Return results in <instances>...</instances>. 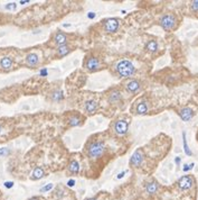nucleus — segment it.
I'll use <instances>...</instances> for the list:
<instances>
[{
	"mask_svg": "<svg viewBox=\"0 0 198 200\" xmlns=\"http://www.w3.org/2000/svg\"><path fill=\"white\" fill-rule=\"evenodd\" d=\"M9 153V151L7 148H0V156H5Z\"/></svg>",
	"mask_w": 198,
	"mask_h": 200,
	"instance_id": "28",
	"label": "nucleus"
},
{
	"mask_svg": "<svg viewBox=\"0 0 198 200\" xmlns=\"http://www.w3.org/2000/svg\"><path fill=\"white\" fill-rule=\"evenodd\" d=\"M175 162H176V164H178V165H179V163H180V158H179V156H178V158H176Z\"/></svg>",
	"mask_w": 198,
	"mask_h": 200,
	"instance_id": "33",
	"label": "nucleus"
},
{
	"mask_svg": "<svg viewBox=\"0 0 198 200\" xmlns=\"http://www.w3.org/2000/svg\"><path fill=\"white\" fill-rule=\"evenodd\" d=\"M105 150H106V147H105V145L102 142H93V143H91V144L88 145V158L91 159L100 158L101 155L104 154Z\"/></svg>",
	"mask_w": 198,
	"mask_h": 200,
	"instance_id": "2",
	"label": "nucleus"
},
{
	"mask_svg": "<svg viewBox=\"0 0 198 200\" xmlns=\"http://www.w3.org/2000/svg\"><path fill=\"white\" fill-rule=\"evenodd\" d=\"M39 62V56L36 53H29L25 59V64L29 68H34L38 64Z\"/></svg>",
	"mask_w": 198,
	"mask_h": 200,
	"instance_id": "12",
	"label": "nucleus"
},
{
	"mask_svg": "<svg viewBox=\"0 0 198 200\" xmlns=\"http://www.w3.org/2000/svg\"><path fill=\"white\" fill-rule=\"evenodd\" d=\"M121 97H122L121 92L119 90H117V89H114V90H112L110 92V95H109V100H110V102H115L118 100H120Z\"/></svg>",
	"mask_w": 198,
	"mask_h": 200,
	"instance_id": "21",
	"label": "nucleus"
},
{
	"mask_svg": "<svg viewBox=\"0 0 198 200\" xmlns=\"http://www.w3.org/2000/svg\"><path fill=\"white\" fill-rule=\"evenodd\" d=\"M88 17H90V18H94V17H95V14H94V13H90Z\"/></svg>",
	"mask_w": 198,
	"mask_h": 200,
	"instance_id": "36",
	"label": "nucleus"
},
{
	"mask_svg": "<svg viewBox=\"0 0 198 200\" xmlns=\"http://www.w3.org/2000/svg\"><path fill=\"white\" fill-rule=\"evenodd\" d=\"M29 200H43L42 198H39V197H33V198H30Z\"/></svg>",
	"mask_w": 198,
	"mask_h": 200,
	"instance_id": "35",
	"label": "nucleus"
},
{
	"mask_svg": "<svg viewBox=\"0 0 198 200\" xmlns=\"http://www.w3.org/2000/svg\"><path fill=\"white\" fill-rule=\"evenodd\" d=\"M53 187H54V186H53L52 183H48V184H46L45 187H43L42 189H40V191H42V192H45V191H49V190H52Z\"/></svg>",
	"mask_w": 198,
	"mask_h": 200,
	"instance_id": "26",
	"label": "nucleus"
},
{
	"mask_svg": "<svg viewBox=\"0 0 198 200\" xmlns=\"http://www.w3.org/2000/svg\"><path fill=\"white\" fill-rule=\"evenodd\" d=\"M67 170L72 174H77L80 172V164L76 160H72L67 167Z\"/></svg>",
	"mask_w": 198,
	"mask_h": 200,
	"instance_id": "18",
	"label": "nucleus"
},
{
	"mask_svg": "<svg viewBox=\"0 0 198 200\" xmlns=\"http://www.w3.org/2000/svg\"><path fill=\"white\" fill-rule=\"evenodd\" d=\"M68 125L69 126H78V125H81V119L78 118L77 116H72L68 118Z\"/></svg>",
	"mask_w": 198,
	"mask_h": 200,
	"instance_id": "23",
	"label": "nucleus"
},
{
	"mask_svg": "<svg viewBox=\"0 0 198 200\" xmlns=\"http://www.w3.org/2000/svg\"><path fill=\"white\" fill-rule=\"evenodd\" d=\"M148 110H149V107H148L147 101L139 102L136 107V114H138V115H146Z\"/></svg>",
	"mask_w": 198,
	"mask_h": 200,
	"instance_id": "17",
	"label": "nucleus"
},
{
	"mask_svg": "<svg viewBox=\"0 0 198 200\" xmlns=\"http://www.w3.org/2000/svg\"><path fill=\"white\" fill-rule=\"evenodd\" d=\"M182 144H184V151L185 153L188 156H192V152L190 151V148L188 146V143H187V138H186V133L185 131H182Z\"/></svg>",
	"mask_w": 198,
	"mask_h": 200,
	"instance_id": "22",
	"label": "nucleus"
},
{
	"mask_svg": "<svg viewBox=\"0 0 198 200\" xmlns=\"http://www.w3.org/2000/svg\"><path fill=\"white\" fill-rule=\"evenodd\" d=\"M159 25L163 27L165 30H172L176 28L177 25V19H176L175 15L172 14H166L163 16L160 17L159 19Z\"/></svg>",
	"mask_w": 198,
	"mask_h": 200,
	"instance_id": "3",
	"label": "nucleus"
},
{
	"mask_svg": "<svg viewBox=\"0 0 198 200\" xmlns=\"http://www.w3.org/2000/svg\"><path fill=\"white\" fill-rule=\"evenodd\" d=\"M13 61L9 56H2L0 59V69L3 71H9L13 69Z\"/></svg>",
	"mask_w": 198,
	"mask_h": 200,
	"instance_id": "11",
	"label": "nucleus"
},
{
	"mask_svg": "<svg viewBox=\"0 0 198 200\" xmlns=\"http://www.w3.org/2000/svg\"><path fill=\"white\" fill-rule=\"evenodd\" d=\"M85 200H96V199H94V198H88V199H85Z\"/></svg>",
	"mask_w": 198,
	"mask_h": 200,
	"instance_id": "37",
	"label": "nucleus"
},
{
	"mask_svg": "<svg viewBox=\"0 0 198 200\" xmlns=\"http://www.w3.org/2000/svg\"><path fill=\"white\" fill-rule=\"evenodd\" d=\"M115 71L121 78H130L132 76L134 71H136V68L133 65V63L129 60H122V61H119L115 65Z\"/></svg>",
	"mask_w": 198,
	"mask_h": 200,
	"instance_id": "1",
	"label": "nucleus"
},
{
	"mask_svg": "<svg viewBox=\"0 0 198 200\" xmlns=\"http://www.w3.org/2000/svg\"><path fill=\"white\" fill-rule=\"evenodd\" d=\"M1 129H2V128H1V125H0V133H1Z\"/></svg>",
	"mask_w": 198,
	"mask_h": 200,
	"instance_id": "38",
	"label": "nucleus"
},
{
	"mask_svg": "<svg viewBox=\"0 0 198 200\" xmlns=\"http://www.w3.org/2000/svg\"><path fill=\"white\" fill-rule=\"evenodd\" d=\"M119 28V20L115 19V18H111V19H107L105 20V23H104V30H105V33H109V34H112V33H115Z\"/></svg>",
	"mask_w": 198,
	"mask_h": 200,
	"instance_id": "6",
	"label": "nucleus"
},
{
	"mask_svg": "<svg viewBox=\"0 0 198 200\" xmlns=\"http://www.w3.org/2000/svg\"><path fill=\"white\" fill-rule=\"evenodd\" d=\"M74 184H75V180H73V179H72V180H69V181L67 182V186H68V187H73Z\"/></svg>",
	"mask_w": 198,
	"mask_h": 200,
	"instance_id": "30",
	"label": "nucleus"
},
{
	"mask_svg": "<svg viewBox=\"0 0 198 200\" xmlns=\"http://www.w3.org/2000/svg\"><path fill=\"white\" fill-rule=\"evenodd\" d=\"M190 10L194 14H198V0H194L190 2Z\"/></svg>",
	"mask_w": 198,
	"mask_h": 200,
	"instance_id": "24",
	"label": "nucleus"
},
{
	"mask_svg": "<svg viewBox=\"0 0 198 200\" xmlns=\"http://www.w3.org/2000/svg\"><path fill=\"white\" fill-rule=\"evenodd\" d=\"M159 190V183L157 182V181H151L149 183L146 184V191L147 194H155L158 192Z\"/></svg>",
	"mask_w": 198,
	"mask_h": 200,
	"instance_id": "16",
	"label": "nucleus"
},
{
	"mask_svg": "<svg viewBox=\"0 0 198 200\" xmlns=\"http://www.w3.org/2000/svg\"><path fill=\"white\" fill-rule=\"evenodd\" d=\"M61 99H63V93L61 91H56V92H54V97H53V100H61Z\"/></svg>",
	"mask_w": 198,
	"mask_h": 200,
	"instance_id": "25",
	"label": "nucleus"
},
{
	"mask_svg": "<svg viewBox=\"0 0 198 200\" xmlns=\"http://www.w3.org/2000/svg\"><path fill=\"white\" fill-rule=\"evenodd\" d=\"M125 89H127L128 92H130V93H136V92H139L141 90V83L140 81L138 80H129V81L125 83Z\"/></svg>",
	"mask_w": 198,
	"mask_h": 200,
	"instance_id": "9",
	"label": "nucleus"
},
{
	"mask_svg": "<svg viewBox=\"0 0 198 200\" xmlns=\"http://www.w3.org/2000/svg\"><path fill=\"white\" fill-rule=\"evenodd\" d=\"M44 177H45V171H44V169L40 167H36L33 170V172H32L30 179L32 180H39V179H42Z\"/></svg>",
	"mask_w": 198,
	"mask_h": 200,
	"instance_id": "15",
	"label": "nucleus"
},
{
	"mask_svg": "<svg viewBox=\"0 0 198 200\" xmlns=\"http://www.w3.org/2000/svg\"><path fill=\"white\" fill-rule=\"evenodd\" d=\"M13 182H5V187L6 188H13Z\"/></svg>",
	"mask_w": 198,
	"mask_h": 200,
	"instance_id": "31",
	"label": "nucleus"
},
{
	"mask_svg": "<svg viewBox=\"0 0 198 200\" xmlns=\"http://www.w3.org/2000/svg\"><path fill=\"white\" fill-rule=\"evenodd\" d=\"M130 165L133 167H140L141 164H142L143 162V154H142V151L141 150H136L134 153L132 154V156H131L130 159Z\"/></svg>",
	"mask_w": 198,
	"mask_h": 200,
	"instance_id": "7",
	"label": "nucleus"
},
{
	"mask_svg": "<svg viewBox=\"0 0 198 200\" xmlns=\"http://www.w3.org/2000/svg\"><path fill=\"white\" fill-rule=\"evenodd\" d=\"M124 174H125V172H124V171H123V172H121V173H119V174H118V179H121V178H123Z\"/></svg>",
	"mask_w": 198,
	"mask_h": 200,
	"instance_id": "32",
	"label": "nucleus"
},
{
	"mask_svg": "<svg viewBox=\"0 0 198 200\" xmlns=\"http://www.w3.org/2000/svg\"><path fill=\"white\" fill-rule=\"evenodd\" d=\"M16 8V3H8L6 6V9H15Z\"/></svg>",
	"mask_w": 198,
	"mask_h": 200,
	"instance_id": "29",
	"label": "nucleus"
},
{
	"mask_svg": "<svg viewBox=\"0 0 198 200\" xmlns=\"http://www.w3.org/2000/svg\"><path fill=\"white\" fill-rule=\"evenodd\" d=\"M146 49L150 53H156L157 51H158V43L153 40L149 41V42L146 44Z\"/></svg>",
	"mask_w": 198,
	"mask_h": 200,
	"instance_id": "19",
	"label": "nucleus"
},
{
	"mask_svg": "<svg viewBox=\"0 0 198 200\" xmlns=\"http://www.w3.org/2000/svg\"><path fill=\"white\" fill-rule=\"evenodd\" d=\"M98 108H99V104L95 101V100H88L84 105V109L86 110V112H88V114L95 112L98 110Z\"/></svg>",
	"mask_w": 198,
	"mask_h": 200,
	"instance_id": "14",
	"label": "nucleus"
},
{
	"mask_svg": "<svg viewBox=\"0 0 198 200\" xmlns=\"http://www.w3.org/2000/svg\"><path fill=\"white\" fill-rule=\"evenodd\" d=\"M128 127H129V124H128L127 120H124V119H119V120L115 121V124H114V126H113V129L118 135L122 136V135L127 134Z\"/></svg>",
	"mask_w": 198,
	"mask_h": 200,
	"instance_id": "5",
	"label": "nucleus"
},
{
	"mask_svg": "<svg viewBox=\"0 0 198 200\" xmlns=\"http://www.w3.org/2000/svg\"><path fill=\"white\" fill-rule=\"evenodd\" d=\"M101 66V63L100 61H99L96 57H88V60H86V62H85V68H86V70L88 71H90V72H95V71H98L99 69H100Z\"/></svg>",
	"mask_w": 198,
	"mask_h": 200,
	"instance_id": "8",
	"label": "nucleus"
},
{
	"mask_svg": "<svg viewBox=\"0 0 198 200\" xmlns=\"http://www.w3.org/2000/svg\"><path fill=\"white\" fill-rule=\"evenodd\" d=\"M54 43H55L57 46L66 45V44H67V36H66L63 32L58 30V32L55 34V36H54Z\"/></svg>",
	"mask_w": 198,
	"mask_h": 200,
	"instance_id": "13",
	"label": "nucleus"
},
{
	"mask_svg": "<svg viewBox=\"0 0 198 200\" xmlns=\"http://www.w3.org/2000/svg\"><path fill=\"white\" fill-rule=\"evenodd\" d=\"M40 74H42V76H46V74H47V70H43L42 72H40Z\"/></svg>",
	"mask_w": 198,
	"mask_h": 200,
	"instance_id": "34",
	"label": "nucleus"
},
{
	"mask_svg": "<svg viewBox=\"0 0 198 200\" xmlns=\"http://www.w3.org/2000/svg\"><path fill=\"white\" fill-rule=\"evenodd\" d=\"M179 116H180V118L184 121H189L195 116V112H194V110L192 108H189V107H184V108H181L179 110Z\"/></svg>",
	"mask_w": 198,
	"mask_h": 200,
	"instance_id": "10",
	"label": "nucleus"
},
{
	"mask_svg": "<svg viewBox=\"0 0 198 200\" xmlns=\"http://www.w3.org/2000/svg\"><path fill=\"white\" fill-rule=\"evenodd\" d=\"M71 51H72L71 47H69L67 44H66V45H62V46H58V47H57V54H58L59 57H63V56L67 55Z\"/></svg>",
	"mask_w": 198,
	"mask_h": 200,
	"instance_id": "20",
	"label": "nucleus"
},
{
	"mask_svg": "<svg viewBox=\"0 0 198 200\" xmlns=\"http://www.w3.org/2000/svg\"><path fill=\"white\" fill-rule=\"evenodd\" d=\"M194 184H195V178L192 175H184L177 181V187L181 191L189 190L190 188L194 187Z\"/></svg>",
	"mask_w": 198,
	"mask_h": 200,
	"instance_id": "4",
	"label": "nucleus"
},
{
	"mask_svg": "<svg viewBox=\"0 0 198 200\" xmlns=\"http://www.w3.org/2000/svg\"><path fill=\"white\" fill-rule=\"evenodd\" d=\"M194 165H195V163H190V164H185V165H184V167H182V170H184V172H187V171L192 170V167H194Z\"/></svg>",
	"mask_w": 198,
	"mask_h": 200,
	"instance_id": "27",
	"label": "nucleus"
}]
</instances>
